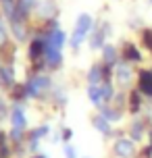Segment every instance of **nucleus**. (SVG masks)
Masks as SVG:
<instances>
[{"mask_svg":"<svg viewBox=\"0 0 152 158\" xmlns=\"http://www.w3.org/2000/svg\"><path fill=\"white\" fill-rule=\"evenodd\" d=\"M142 108V100H140V92H131L129 94V110L137 112Z\"/></svg>","mask_w":152,"mask_h":158,"instance_id":"obj_19","label":"nucleus"},{"mask_svg":"<svg viewBox=\"0 0 152 158\" xmlns=\"http://www.w3.org/2000/svg\"><path fill=\"white\" fill-rule=\"evenodd\" d=\"M100 89H102V102H111L112 98H115V89H112V85L108 83V81H102L100 83Z\"/></svg>","mask_w":152,"mask_h":158,"instance_id":"obj_18","label":"nucleus"},{"mask_svg":"<svg viewBox=\"0 0 152 158\" xmlns=\"http://www.w3.org/2000/svg\"><path fill=\"white\" fill-rule=\"evenodd\" d=\"M11 139L13 142H21L23 139V131L21 129H11Z\"/></svg>","mask_w":152,"mask_h":158,"instance_id":"obj_24","label":"nucleus"},{"mask_svg":"<svg viewBox=\"0 0 152 158\" xmlns=\"http://www.w3.org/2000/svg\"><path fill=\"white\" fill-rule=\"evenodd\" d=\"M92 27H94V21H92V17L88 15V13H81L79 17H77V21H75V29H73V35L71 40H69V44H71V48H77L88 40L90 31H92Z\"/></svg>","mask_w":152,"mask_h":158,"instance_id":"obj_1","label":"nucleus"},{"mask_svg":"<svg viewBox=\"0 0 152 158\" xmlns=\"http://www.w3.org/2000/svg\"><path fill=\"white\" fill-rule=\"evenodd\" d=\"M67 44V35H65V31L58 27V29H54V31H50L48 35H46V46L48 48H54V50H63V46Z\"/></svg>","mask_w":152,"mask_h":158,"instance_id":"obj_9","label":"nucleus"},{"mask_svg":"<svg viewBox=\"0 0 152 158\" xmlns=\"http://www.w3.org/2000/svg\"><path fill=\"white\" fill-rule=\"evenodd\" d=\"M142 35H144V44H146V48H148V50H150L152 52V29H144V33H142Z\"/></svg>","mask_w":152,"mask_h":158,"instance_id":"obj_23","label":"nucleus"},{"mask_svg":"<svg viewBox=\"0 0 152 158\" xmlns=\"http://www.w3.org/2000/svg\"><path fill=\"white\" fill-rule=\"evenodd\" d=\"M112 77L117 79V83H121V85H127L129 81L133 79V71H131V67H129V63H117L115 64V71H112Z\"/></svg>","mask_w":152,"mask_h":158,"instance_id":"obj_5","label":"nucleus"},{"mask_svg":"<svg viewBox=\"0 0 152 158\" xmlns=\"http://www.w3.org/2000/svg\"><path fill=\"white\" fill-rule=\"evenodd\" d=\"M123 60H125V63H140V60H142V52H140L131 42H127V44L123 46Z\"/></svg>","mask_w":152,"mask_h":158,"instance_id":"obj_12","label":"nucleus"},{"mask_svg":"<svg viewBox=\"0 0 152 158\" xmlns=\"http://www.w3.org/2000/svg\"><path fill=\"white\" fill-rule=\"evenodd\" d=\"M8 42V29H6V25H4V19L0 17V48L4 46Z\"/></svg>","mask_w":152,"mask_h":158,"instance_id":"obj_22","label":"nucleus"},{"mask_svg":"<svg viewBox=\"0 0 152 158\" xmlns=\"http://www.w3.org/2000/svg\"><path fill=\"white\" fill-rule=\"evenodd\" d=\"M137 92L144 96H152V71L142 69L137 73Z\"/></svg>","mask_w":152,"mask_h":158,"instance_id":"obj_6","label":"nucleus"},{"mask_svg":"<svg viewBox=\"0 0 152 158\" xmlns=\"http://www.w3.org/2000/svg\"><path fill=\"white\" fill-rule=\"evenodd\" d=\"M94 127H96L100 133H104V135H108V133H111V121H106V118H104L102 114L94 117Z\"/></svg>","mask_w":152,"mask_h":158,"instance_id":"obj_16","label":"nucleus"},{"mask_svg":"<svg viewBox=\"0 0 152 158\" xmlns=\"http://www.w3.org/2000/svg\"><path fill=\"white\" fill-rule=\"evenodd\" d=\"M50 131V127L48 125H42V127H38V129H33L32 131V135H29V139H32V142H40L42 137H44V135L48 133Z\"/></svg>","mask_w":152,"mask_h":158,"instance_id":"obj_20","label":"nucleus"},{"mask_svg":"<svg viewBox=\"0 0 152 158\" xmlns=\"http://www.w3.org/2000/svg\"><path fill=\"white\" fill-rule=\"evenodd\" d=\"M71 137H73V131H71V129H65V131H63V139H65V142H69Z\"/></svg>","mask_w":152,"mask_h":158,"instance_id":"obj_26","label":"nucleus"},{"mask_svg":"<svg viewBox=\"0 0 152 158\" xmlns=\"http://www.w3.org/2000/svg\"><path fill=\"white\" fill-rule=\"evenodd\" d=\"M46 54V35L44 33H38L36 38L29 42V58L32 60H38Z\"/></svg>","mask_w":152,"mask_h":158,"instance_id":"obj_4","label":"nucleus"},{"mask_svg":"<svg viewBox=\"0 0 152 158\" xmlns=\"http://www.w3.org/2000/svg\"><path fill=\"white\" fill-rule=\"evenodd\" d=\"M52 89V81H50L48 75H33L27 83H25V92H27V98H42V96Z\"/></svg>","mask_w":152,"mask_h":158,"instance_id":"obj_2","label":"nucleus"},{"mask_svg":"<svg viewBox=\"0 0 152 158\" xmlns=\"http://www.w3.org/2000/svg\"><path fill=\"white\" fill-rule=\"evenodd\" d=\"M17 6L21 8L25 15H29L33 8H38V6H40V2H38V0H17Z\"/></svg>","mask_w":152,"mask_h":158,"instance_id":"obj_17","label":"nucleus"},{"mask_svg":"<svg viewBox=\"0 0 152 158\" xmlns=\"http://www.w3.org/2000/svg\"><path fill=\"white\" fill-rule=\"evenodd\" d=\"M117 63H119L117 48L112 46V44H106V46L102 48V64H106V67H115Z\"/></svg>","mask_w":152,"mask_h":158,"instance_id":"obj_11","label":"nucleus"},{"mask_svg":"<svg viewBox=\"0 0 152 158\" xmlns=\"http://www.w3.org/2000/svg\"><path fill=\"white\" fill-rule=\"evenodd\" d=\"M36 158H46V156H42V154H40V156H36Z\"/></svg>","mask_w":152,"mask_h":158,"instance_id":"obj_27","label":"nucleus"},{"mask_svg":"<svg viewBox=\"0 0 152 158\" xmlns=\"http://www.w3.org/2000/svg\"><path fill=\"white\" fill-rule=\"evenodd\" d=\"M108 31H111V25L104 21V23H102V29L98 27L96 31L92 33V40H90V48H92V50H100V48L106 46V44H104V40H106Z\"/></svg>","mask_w":152,"mask_h":158,"instance_id":"obj_7","label":"nucleus"},{"mask_svg":"<svg viewBox=\"0 0 152 158\" xmlns=\"http://www.w3.org/2000/svg\"><path fill=\"white\" fill-rule=\"evenodd\" d=\"M44 63L48 69H58L63 64V50H54V48L46 46V54H44Z\"/></svg>","mask_w":152,"mask_h":158,"instance_id":"obj_10","label":"nucleus"},{"mask_svg":"<svg viewBox=\"0 0 152 158\" xmlns=\"http://www.w3.org/2000/svg\"><path fill=\"white\" fill-rule=\"evenodd\" d=\"M88 98L92 100L94 106H102V89H100V83H90L88 85Z\"/></svg>","mask_w":152,"mask_h":158,"instance_id":"obj_13","label":"nucleus"},{"mask_svg":"<svg viewBox=\"0 0 152 158\" xmlns=\"http://www.w3.org/2000/svg\"><path fill=\"white\" fill-rule=\"evenodd\" d=\"M11 123H13V129H21V131L27 127V117H25V110L19 102L11 108Z\"/></svg>","mask_w":152,"mask_h":158,"instance_id":"obj_8","label":"nucleus"},{"mask_svg":"<svg viewBox=\"0 0 152 158\" xmlns=\"http://www.w3.org/2000/svg\"><path fill=\"white\" fill-rule=\"evenodd\" d=\"M100 114H102L106 121H111V123H115V121L121 118V112L117 110V106H106V104L100 106Z\"/></svg>","mask_w":152,"mask_h":158,"instance_id":"obj_14","label":"nucleus"},{"mask_svg":"<svg viewBox=\"0 0 152 158\" xmlns=\"http://www.w3.org/2000/svg\"><path fill=\"white\" fill-rule=\"evenodd\" d=\"M112 150H115V154L119 158H131L136 154V143H133V139H129V137H121V139L115 142Z\"/></svg>","mask_w":152,"mask_h":158,"instance_id":"obj_3","label":"nucleus"},{"mask_svg":"<svg viewBox=\"0 0 152 158\" xmlns=\"http://www.w3.org/2000/svg\"><path fill=\"white\" fill-rule=\"evenodd\" d=\"M65 158H77V152L73 146H65Z\"/></svg>","mask_w":152,"mask_h":158,"instance_id":"obj_25","label":"nucleus"},{"mask_svg":"<svg viewBox=\"0 0 152 158\" xmlns=\"http://www.w3.org/2000/svg\"><path fill=\"white\" fill-rule=\"evenodd\" d=\"M144 135V125H142V121H136L133 125H131V137H133V142L140 139Z\"/></svg>","mask_w":152,"mask_h":158,"instance_id":"obj_21","label":"nucleus"},{"mask_svg":"<svg viewBox=\"0 0 152 158\" xmlns=\"http://www.w3.org/2000/svg\"><path fill=\"white\" fill-rule=\"evenodd\" d=\"M13 81H15V71H13V67L0 64V83H2V85H13Z\"/></svg>","mask_w":152,"mask_h":158,"instance_id":"obj_15","label":"nucleus"}]
</instances>
